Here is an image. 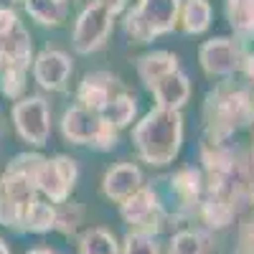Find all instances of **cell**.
Returning <instances> with one entry per match:
<instances>
[{
  "mask_svg": "<svg viewBox=\"0 0 254 254\" xmlns=\"http://www.w3.org/2000/svg\"><path fill=\"white\" fill-rule=\"evenodd\" d=\"M135 145L150 165L171 163L181 145V117L176 110H158L135 127Z\"/></svg>",
  "mask_w": 254,
  "mask_h": 254,
  "instance_id": "cell-1",
  "label": "cell"
},
{
  "mask_svg": "<svg viewBox=\"0 0 254 254\" xmlns=\"http://www.w3.org/2000/svg\"><path fill=\"white\" fill-rule=\"evenodd\" d=\"M64 135L79 145H97L102 150L115 145V130L110 120H102L94 110L76 107L64 115Z\"/></svg>",
  "mask_w": 254,
  "mask_h": 254,
  "instance_id": "cell-2",
  "label": "cell"
},
{
  "mask_svg": "<svg viewBox=\"0 0 254 254\" xmlns=\"http://www.w3.org/2000/svg\"><path fill=\"white\" fill-rule=\"evenodd\" d=\"M178 0H142L140 8L127 18V31L137 41H147L158 33L171 31L176 23Z\"/></svg>",
  "mask_w": 254,
  "mask_h": 254,
  "instance_id": "cell-3",
  "label": "cell"
},
{
  "mask_svg": "<svg viewBox=\"0 0 254 254\" xmlns=\"http://www.w3.org/2000/svg\"><path fill=\"white\" fill-rule=\"evenodd\" d=\"M120 214L135 231L158 234V231L165 226V214H163V206L155 196V190L145 188V186L120 203Z\"/></svg>",
  "mask_w": 254,
  "mask_h": 254,
  "instance_id": "cell-4",
  "label": "cell"
},
{
  "mask_svg": "<svg viewBox=\"0 0 254 254\" xmlns=\"http://www.w3.org/2000/svg\"><path fill=\"white\" fill-rule=\"evenodd\" d=\"M76 181V165L69 158H54V160H44L38 168L36 176V186L51 203H66L71 188Z\"/></svg>",
  "mask_w": 254,
  "mask_h": 254,
  "instance_id": "cell-5",
  "label": "cell"
},
{
  "mask_svg": "<svg viewBox=\"0 0 254 254\" xmlns=\"http://www.w3.org/2000/svg\"><path fill=\"white\" fill-rule=\"evenodd\" d=\"M112 26V10H107L104 5H92L81 13V18L76 20V31H74V46L81 54H89L94 49H99L104 44V38L110 33Z\"/></svg>",
  "mask_w": 254,
  "mask_h": 254,
  "instance_id": "cell-6",
  "label": "cell"
},
{
  "mask_svg": "<svg viewBox=\"0 0 254 254\" xmlns=\"http://www.w3.org/2000/svg\"><path fill=\"white\" fill-rule=\"evenodd\" d=\"M13 117L18 125V132L31 145L46 142V137H49V107L41 97H31V99H23L20 104H15Z\"/></svg>",
  "mask_w": 254,
  "mask_h": 254,
  "instance_id": "cell-7",
  "label": "cell"
},
{
  "mask_svg": "<svg viewBox=\"0 0 254 254\" xmlns=\"http://www.w3.org/2000/svg\"><path fill=\"white\" fill-rule=\"evenodd\" d=\"M140 188H142V176H140V171L132 163L115 165L112 171H107V176H104V181H102L104 196H107L110 201H117V203H122L125 198H130Z\"/></svg>",
  "mask_w": 254,
  "mask_h": 254,
  "instance_id": "cell-8",
  "label": "cell"
},
{
  "mask_svg": "<svg viewBox=\"0 0 254 254\" xmlns=\"http://www.w3.org/2000/svg\"><path fill=\"white\" fill-rule=\"evenodd\" d=\"M201 61L208 74H229L239 64V49L229 38H216L201 49Z\"/></svg>",
  "mask_w": 254,
  "mask_h": 254,
  "instance_id": "cell-9",
  "label": "cell"
},
{
  "mask_svg": "<svg viewBox=\"0 0 254 254\" xmlns=\"http://www.w3.org/2000/svg\"><path fill=\"white\" fill-rule=\"evenodd\" d=\"M69 71H71V61L61 51H44L36 61V79L46 89H61Z\"/></svg>",
  "mask_w": 254,
  "mask_h": 254,
  "instance_id": "cell-10",
  "label": "cell"
},
{
  "mask_svg": "<svg viewBox=\"0 0 254 254\" xmlns=\"http://www.w3.org/2000/svg\"><path fill=\"white\" fill-rule=\"evenodd\" d=\"M160 102L163 110H178L181 104L188 99V81L186 76H181L178 71L165 74L163 79H158L153 87H150Z\"/></svg>",
  "mask_w": 254,
  "mask_h": 254,
  "instance_id": "cell-11",
  "label": "cell"
},
{
  "mask_svg": "<svg viewBox=\"0 0 254 254\" xmlns=\"http://www.w3.org/2000/svg\"><path fill=\"white\" fill-rule=\"evenodd\" d=\"M110 89H112V79L104 76V74H94V76L84 79L81 89H79V99L84 102V107H87V110L102 112L112 102L110 99Z\"/></svg>",
  "mask_w": 254,
  "mask_h": 254,
  "instance_id": "cell-12",
  "label": "cell"
},
{
  "mask_svg": "<svg viewBox=\"0 0 254 254\" xmlns=\"http://www.w3.org/2000/svg\"><path fill=\"white\" fill-rule=\"evenodd\" d=\"M56 216L59 208L46 203V201H31V206L26 208L23 216V229L20 231H31V234H46V231L56 229Z\"/></svg>",
  "mask_w": 254,
  "mask_h": 254,
  "instance_id": "cell-13",
  "label": "cell"
},
{
  "mask_svg": "<svg viewBox=\"0 0 254 254\" xmlns=\"http://www.w3.org/2000/svg\"><path fill=\"white\" fill-rule=\"evenodd\" d=\"M79 254H122L112 231L94 226L79 237Z\"/></svg>",
  "mask_w": 254,
  "mask_h": 254,
  "instance_id": "cell-14",
  "label": "cell"
},
{
  "mask_svg": "<svg viewBox=\"0 0 254 254\" xmlns=\"http://www.w3.org/2000/svg\"><path fill=\"white\" fill-rule=\"evenodd\" d=\"M176 69H178L176 56L165 54V51L153 54V56H145V59L140 61V76L145 79L147 87H153L158 79H163L165 74H171V71H176Z\"/></svg>",
  "mask_w": 254,
  "mask_h": 254,
  "instance_id": "cell-15",
  "label": "cell"
},
{
  "mask_svg": "<svg viewBox=\"0 0 254 254\" xmlns=\"http://www.w3.org/2000/svg\"><path fill=\"white\" fill-rule=\"evenodd\" d=\"M26 10L44 26H59L66 15L64 0H26Z\"/></svg>",
  "mask_w": 254,
  "mask_h": 254,
  "instance_id": "cell-16",
  "label": "cell"
},
{
  "mask_svg": "<svg viewBox=\"0 0 254 254\" xmlns=\"http://www.w3.org/2000/svg\"><path fill=\"white\" fill-rule=\"evenodd\" d=\"M208 20H211V8L206 0H190L186 5L183 13V26L188 33H201L208 28Z\"/></svg>",
  "mask_w": 254,
  "mask_h": 254,
  "instance_id": "cell-17",
  "label": "cell"
},
{
  "mask_svg": "<svg viewBox=\"0 0 254 254\" xmlns=\"http://www.w3.org/2000/svg\"><path fill=\"white\" fill-rule=\"evenodd\" d=\"M168 254H206V242L198 231H178L168 244Z\"/></svg>",
  "mask_w": 254,
  "mask_h": 254,
  "instance_id": "cell-18",
  "label": "cell"
},
{
  "mask_svg": "<svg viewBox=\"0 0 254 254\" xmlns=\"http://www.w3.org/2000/svg\"><path fill=\"white\" fill-rule=\"evenodd\" d=\"M122 254H160V244L155 239V234H147V231H130L125 237L122 244Z\"/></svg>",
  "mask_w": 254,
  "mask_h": 254,
  "instance_id": "cell-19",
  "label": "cell"
},
{
  "mask_svg": "<svg viewBox=\"0 0 254 254\" xmlns=\"http://www.w3.org/2000/svg\"><path fill=\"white\" fill-rule=\"evenodd\" d=\"M226 13L234 28H254V0H226Z\"/></svg>",
  "mask_w": 254,
  "mask_h": 254,
  "instance_id": "cell-20",
  "label": "cell"
},
{
  "mask_svg": "<svg viewBox=\"0 0 254 254\" xmlns=\"http://www.w3.org/2000/svg\"><path fill=\"white\" fill-rule=\"evenodd\" d=\"M107 110H110V122H115V127H125L135 117V99L122 94V97H117L107 104Z\"/></svg>",
  "mask_w": 254,
  "mask_h": 254,
  "instance_id": "cell-21",
  "label": "cell"
},
{
  "mask_svg": "<svg viewBox=\"0 0 254 254\" xmlns=\"http://www.w3.org/2000/svg\"><path fill=\"white\" fill-rule=\"evenodd\" d=\"M79 224H81V208L74 203H64L59 208V216H56V229L64 237H74Z\"/></svg>",
  "mask_w": 254,
  "mask_h": 254,
  "instance_id": "cell-22",
  "label": "cell"
},
{
  "mask_svg": "<svg viewBox=\"0 0 254 254\" xmlns=\"http://www.w3.org/2000/svg\"><path fill=\"white\" fill-rule=\"evenodd\" d=\"M201 216L206 219V224H208V226L221 229V226H226V224H229L231 211H229V206H226L224 201H219V198H208V201L201 206Z\"/></svg>",
  "mask_w": 254,
  "mask_h": 254,
  "instance_id": "cell-23",
  "label": "cell"
},
{
  "mask_svg": "<svg viewBox=\"0 0 254 254\" xmlns=\"http://www.w3.org/2000/svg\"><path fill=\"white\" fill-rule=\"evenodd\" d=\"M15 28V15L5 8H0V38H3L5 33H10Z\"/></svg>",
  "mask_w": 254,
  "mask_h": 254,
  "instance_id": "cell-24",
  "label": "cell"
},
{
  "mask_svg": "<svg viewBox=\"0 0 254 254\" xmlns=\"http://www.w3.org/2000/svg\"><path fill=\"white\" fill-rule=\"evenodd\" d=\"M97 3H99V5H104L107 10H112V15H115V13H120V10L125 8V0H97Z\"/></svg>",
  "mask_w": 254,
  "mask_h": 254,
  "instance_id": "cell-25",
  "label": "cell"
},
{
  "mask_svg": "<svg viewBox=\"0 0 254 254\" xmlns=\"http://www.w3.org/2000/svg\"><path fill=\"white\" fill-rule=\"evenodd\" d=\"M26 254H56V252L49 249V247H36V249H31V252H26Z\"/></svg>",
  "mask_w": 254,
  "mask_h": 254,
  "instance_id": "cell-26",
  "label": "cell"
},
{
  "mask_svg": "<svg viewBox=\"0 0 254 254\" xmlns=\"http://www.w3.org/2000/svg\"><path fill=\"white\" fill-rule=\"evenodd\" d=\"M0 254H10V249H8V244L0 239Z\"/></svg>",
  "mask_w": 254,
  "mask_h": 254,
  "instance_id": "cell-27",
  "label": "cell"
}]
</instances>
